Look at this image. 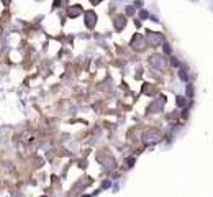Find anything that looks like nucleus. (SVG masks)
<instances>
[{
    "label": "nucleus",
    "instance_id": "f257e3e1",
    "mask_svg": "<svg viewBox=\"0 0 213 197\" xmlns=\"http://www.w3.org/2000/svg\"><path fill=\"white\" fill-rule=\"evenodd\" d=\"M93 23H95V13L93 12H87V25L92 26Z\"/></svg>",
    "mask_w": 213,
    "mask_h": 197
},
{
    "label": "nucleus",
    "instance_id": "f03ea898",
    "mask_svg": "<svg viewBox=\"0 0 213 197\" xmlns=\"http://www.w3.org/2000/svg\"><path fill=\"white\" fill-rule=\"evenodd\" d=\"M80 12H82V8L79 7V5H75V7H72L71 10H69V13H71V17H75V15L80 13Z\"/></svg>",
    "mask_w": 213,
    "mask_h": 197
},
{
    "label": "nucleus",
    "instance_id": "7ed1b4c3",
    "mask_svg": "<svg viewBox=\"0 0 213 197\" xmlns=\"http://www.w3.org/2000/svg\"><path fill=\"white\" fill-rule=\"evenodd\" d=\"M8 2H10V0H4V4H8Z\"/></svg>",
    "mask_w": 213,
    "mask_h": 197
}]
</instances>
